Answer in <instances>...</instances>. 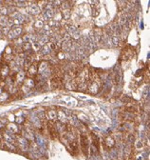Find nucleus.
Returning a JSON list of instances; mask_svg holds the SVG:
<instances>
[{
	"instance_id": "f03ea898",
	"label": "nucleus",
	"mask_w": 150,
	"mask_h": 160,
	"mask_svg": "<svg viewBox=\"0 0 150 160\" xmlns=\"http://www.w3.org/2000/svg\"><path fill=\"white\" fill-rule=\"evenodd\" d=\"M48 131H49V133L51 138H55L58 137V132H57V129L55 127V123L53 120H50L49 123H48Z\"/></svg>"
},
{
	"instance_id": "20e7f679",
	"label": "nucleus",
	"mask_w": 150,
	"mask_h": 160,
	"mask_svg": "<svg viewBox=\"0 0 150 160\" xmlns=\"http://www.w3.org/2000/svg\"><path fill=\"white\" fill-rule=\"evenodd\" d=\"M104 142H105V145H106V147H108L109 149L112 148V147L115 145V141H114V139H113V138L111 137V136L106 137Z\"/></svg>"
},
{
	"instance_id": "423d86ee",
	"label": "nucleus",
	"mask_w": 150,
	"mask_h": 160,
	"mask_svg": "<svg viewBox=\"0 0 150 160\" xmlns=\"http://www.w3.org/2000/svg\"><path fill=\"white\" fill-rule=\"evenodd\" d=\"M9 98V93H8V92H2V93L0 94V103H2V102H5L7 99Z\"/></svg>"
},
{
	"instance_id": "7ed1b4c3",
	"label": "nucleus",
	"mask_w": 150,
	"mask_h": 160,
	"mask_svg": "<svg viewBox=\"0 0 150 160\" xmlns=\"http://www.w3.org/2000/svg\"><path fill=\"white\" fill-rule=\"evenodd\" d=\"M7 130L11 132V135H15L18 132V127L14 123H9L7 125Z\"/></svg>"
},
{
	"instance_id": "f257e3e1",
	"label": "nucleus",
	"mask_w": 150,
	"mask_h": 160,
	"mask_svg": "<svg viewBox=\"0 0 150 160\" xmlns=\"http://www.w3.org/2000/svg\"><path fill=\"white\" fill-rule=\"evenodd\" d=\"M80 144H81V150H82V152L84 153L85 156H88V152H89V142L85 135H80Z\"/></svg>"
},
{
	"instance_id": "0eeeda50",
	"label": "nucleus",
	"mask_w": 150,
	"mask_h": 160,
	"mask_svg": "<svg viewBox=\"0 0 150 160\" xmlns=\"http://www.w3.org/2000/svg\"><path fill=\"white\" fill-rule=\"evenodd\" d=\"M4 128V124L1 122V121H0V130H1V129H3Z\"/></svg>"
},
{
	"instance_id": "39448f33",
	"label": "nucleus",
	"mask_w": 150,
	"mask_h": 160,
	"mask_svg": "<svg viewBox=\"0 0 150 160\" xmlns=\"http://www.w3.org/2000/svg\"><path fill=\"white\" fill-rule=\"evenodd\" d=\"M92 141H93V145L96 147V149L99 151L100 150V139L97 137V135H92Z\"/></svg>"
}]
</instances>
